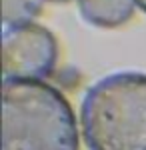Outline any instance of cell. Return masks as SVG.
I'll return each mask as SVG.
<instances>
[{
	"label": "cell",
	"instance_id": "52a82bcc",
	"mask_svg": "<svg viewBox=\"0 0 146 150\" xmlns=\"http://www.w3.org/2000/svg\"><path fill=\"white\" fill-rule=\"evenodd\" d=\"M46 2H54V4H64V2H70V0H46Z\"/></svg>",
	"mask_w": 146,
	"mask_h": 150
},
{
	"label": "cell",
	"instance_id": "277c9868",
	"mask_svg": "<svg viewBox=\"0 0 146 150\" xmlns=\"http://www.w3.org/2000/svg\"><path fill=\"white\" fill-rule=\"evenodd\" d=\"M136 0H78L80 16L98 28H118L134 14Z\"/></svg>",
	"mask_w": 146,
	"mask_h": 150
},
{
	"label": "cell",
	"instance_id": "6da1fadb",
	"mask_svg": "<svg viewBox=\"0 0 146 150\" xmlns=\"http://www.w3.org/2000/svg\"><path fill=\"white\" fill-rule=\"evenodd\" d=\"M68 98L44 80L2 82V150H78Z\"/></svg>",
	"mask_w": 146,
	"mask_h": 150
},
{
	"label": "cell",
	"instance_id": "5b68a950",
	"mask_svg": "<svg viewBox=\"0 0 146 150\" xmlns=\"http://www.w3.org/2000/svg\"><path fill=\"white\" fill-rule=\"evenodd\" d=\"M44 0H2V22L8 26H22L34 22L42 12Z\"/></svg>",
	"mask_w": 146,
	"mask_h": 150
},
{
	"label": "cell",
	"instance_id": "7a4b0ae2",
	"mask_svg": "<svg viewBox=\"0 0 146 150\" xmlns=\"http://www.w3.org/2000/svg\"><path fill=\"white\" fill-rule=\"evenodd\" d=\"M88 150H146V74L120 70L90 86L80 104Z\"/></svg>",
	"mask_w": 146,
	"mask_h": 150
},
{
	"label": "cell",
	"instance_id": "3957f363",
	"mask_svg": "<svg viewBox=\"0 0 146 150\" xmlns=\"http://www.w3.org/2000/svg\"><path fill=\"white\" fill-rule=\"evenodd\" d=\"M58 62V40L36 22L8 26L2 30L4 80H42Z\"/></svg>",
	"mask_w": 146,
	"mask_h": 150
},
{
	"label": "cell",
	"instance_id": "8992f818",
	"mask_svg": "<svg viewBox=\"0 0 146 150\" xmlns=\"http://www.w3.org/2000/svg\"><path fill=\"white\" fill-rule=\"evenodd\" d=\"M136 4H138V6H140V8L146 12V0H136Z\"/></svg>",
	"mask_w": 146,
	"mask_h": 150
}]
</instances>
